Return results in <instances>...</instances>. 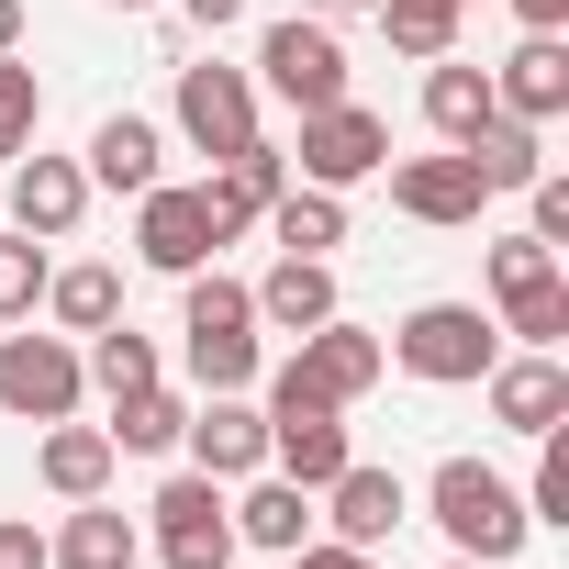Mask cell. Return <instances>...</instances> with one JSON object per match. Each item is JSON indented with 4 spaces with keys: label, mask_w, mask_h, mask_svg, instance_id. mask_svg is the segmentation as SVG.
Wrapping results in <instances>:
<instances>
[{
    "label": "cell",
    "mask_w": 569,
    "mask_h": 569,
    "mask_svg": "<svg viewBox=\"0 0 569 569\" xmlns=\"http://www.w3.org/2000/svg\"><path fill=\"white\" fill-rule=\"evenodd\" d=\"M313 536V491L302 480H257L246 502H234V547H268V558H291Z\"/></svg>",
    "instance_id": "cb8c5ba5"
},
{
    "label": "cell",
    "mask_w": 569,
    "mask_h": 569,
    "mask_svg": "<svg viewBox=\"0 0 569 569\" xmlns=\"http://www.w3.org/2000/svg\"><path fill=\"white\" fill-rule=\"evenodd\" d=\"M425 123H436L447 146H480V134L502 123V101H491V68H458V57H436V68H425Z\"/></svg>",
    "instance_id": "44dd1931"
},
{
    "label": "cell",
    "mask_w": 569,
    "mask_h": 569,
    "mask_svg": "<svg viewBox=\"0 0 569 569\" xmlns=\"http://www.w3.org/2000/svg\"><path fill=\"white\" fill-rule=\"evenodd\" d=\"M34 123H46V90H34V68H23V57H0V168H12V157L34 146Z\"/></svg>",
    "instance_id": "d6a6232c"
},
{
    "label": "cell",
    "mask_w": 569,
    "mask_h": 569,
    "mask_svg": "<svg viewBox=\"0 0 569 569\" xmlns=\"http://www.w3.org/2000/svg\"><path fill=\"white\" fill-rule=\"evenodd\" d=\"M480 391H491V425H513V436H547V425H569V369H558L547 347H525V358H491V369H480Z\"/></svg>",
    "instance_id": "5bb4252c"
},
{
    "label": "cell",
    "mask_w": 569,
    "mask_h": 569,
    "mask_svg": "<svg viewBox=\"0 0 569 569\" xmlns=\"http://www.w3.org/2000/svg\"><path fill=\"white\" fill-rule=\"evenodd\" d=\"M79 380H90V369H79L68 336H34V325H23V336H0V413H23V425H68V413H79Z\"/></svg>",
    "instance_id": "ba28073f"
},
{
    "label": "cell",
    "mask_w": 569,
    "mask_h": 569,
    "mask_svg": "<svg viewBox=\"0 0 569 569\" xmlns=\"http://www.w3.org/2000/svg\"><path fill=\"white\" fill-rule=\"evenodd\" d=\"M279 190H291V157H279V146L257 134L246 157H223V168L201 179V212H212V234H246V223H257Z\"/></svg>",
    "instance_id": "ac0fdd59"
},
{
    "label": "cell",
    "mask_w": 569,
    "mask_h": 569,
    "mask_svg": "<svg viewBox=\"0 0 569 569\" xmlns=\"http://www.w3.org/2000/svg\"><path fill=\"white\" fill-rule=\"evenodd\" d=\"M413 513V491H402V469H369V458H347L336 480H325V525L347 536V547H391V525Z\"/></svg>",
    "instance_id": "2e32d148"
},
{
    "label": "cell",
    "mask_w": 569,
    "mask_h": 569,
    "mask_svg": "<svg viewBox=\"0 0 569 569\" xmlns=\"http://www.w3.org/2000/svg\"><path fill=\"white\" fill-rule=\"evenodd\" d=\"M179 425H190V402L168 391V380H146V391H112V458H168L179 447Z\"/></svg>",
    "instance_id": "603a6c76"
},
{
    "label": "cell",
    "mask_w": 569,
    "mask_h": 569,
    "mask_svg": "<svg viewBox=\"0 0 569 569\" xmlns=\"http://www.w3.org/2000/svg\"><path fill=\"white\" fill-rule=\"evenodd\" d=\"M291 569H380V547H347V536H325V547H313V536H302V547H291Z\"/></svg>",
    "instance_id": "d590c367"
},
{
    "label": "cell",
    "mask_w": 569,
    "mask_h": 569,
    "mask_svg": "<svg viewBox=\"0 0 569 569\" xmlns=\"http://www.w3.org/2000/svg\"><path fill=\"white\" fill-rule=\"evenodd\" d=\"M23 46V0H0V57H12Z\"/></svg>",
    "instance_id": "ab89813d"
},
{
    "label": "cell",
    "mask_w": 569,
    "mask_h": 569,
    "mask_svg": "<svg viewBox=\"0 0 569 569\" xmlns=\"http://www.w3.org/2000/svg\"><path fill=\"white\" fill-rule=\"evenodd\" d=\"M46 569H134V525H123L112 502H79L68 536L46 547Z\"/></svg>",
    "instance_id": "4316f807"
},
{
    "label": "cell",
    "mask_w": 569,
    "mask_h": 569,
    "mask_svg": "<svg viewBox=\"0 0 569 569\" xmlns=\"http://www.w3.org/2000/svg\"><path fill=\"white\" fill-rule=\"evenodd\" d=\"M525 513H536V525H569V436H558V425L536 436V480H525Z\"/></svg>",
    "instance_id": "836d02e7"
},
{
    "label": "cell",
    "mask_w": 569,
    "mask_h": 569,
    "mask_svg": "<svg viewBox=\"0 0 569 569\" xmlns=\"http://www.w3.org/2000/svg\"><path fill=\"white\" fill-rule=\"evenodd\" d=\"M257 223L279 234V257H336V246H347V201H336V190H313V179H302V190H279Z\"/></svg>",
    "instance_id": "d4e9b609"
},
{
    "label": "cell",
    "mask_w": 569,
    "mask_h": 569,
    "mask_svg": "<svg viewBox=\"0 0 569 569\" xmlns=\"http://www.w3.org/2000/svg\"><path fill=\"white\" fill-rule=\"evenodd\" d=\"M79 369H90V380H101V391H146V380H157V347H146V336H134V325H101V336H90V358H79Z\"/></svg>",
    "instance_id": "4dcf8cb0"
},
{
    "label": "cell",
    "mask_w": 569,
    "mask_h": 569,
    "mask_svg": "<svg viewBox=\"0 0 569 569\" xmlns=\"http://www.w3.org/2000/svg\"><path fill=\"white\" fill-rule=\"evenodd\" d=\"M112 12H146V0H112Z\"/></svg>",
    "instance_id": "b9f144b4"
},
{
    "label": "cell",
    "mask_w": 569,
    "mask_h": 569,
    "mask_svg": "<svg viewBox=\"0 0 569 569\" xmlns=\"http://www.w3.org/2000/svg\"><path fill=\"white\" fill-rule=\"evenodd\" d=\"M447 569H480V558H447Z\"/></svg>",
    "instance_id": "7bdbcfd3"
},
{
    "label": "cell",
    "mask_w": 569,
    "mask_h": 569,
    "mask_svg": "<svg viewBox=\"0 0 569 569\" xmlns=\"http://www.w3.org/2000/svg\"><path fill=\"white\" fill-rule=\"evenodd\" d=\"M380 168H391V123H380L369 101L302 112V179H313V190H358V179H380Z\"/></svg>",
    "instance_id": "9c48e42d"
},
{
    "label": "cell",
    "mask_w": 569,
    "mask_h": 569,
    "mask_svg": "<svg viewBox=\"0 0 569 569\" xmlns=\"http://www.w3.org/2000/svg\"><path fill=\"white\" fill-rule=\"evenodd\" d=\"M513 23H525V34H558V23H569V0H513Z\"/></svg>",
    "instance_id": "74e56055"
},
{
    "label": "cell",
    "mask_w": 569,
    "mask_h": 569,
    "mask_svg": "<svg viewBox=\"0 0 569 569\" xmlns=\"http://www.w3.org/2000/svg\"><path fill=\"white\" fill-rule=\"evenodd\" d=\"M525 201H536V246H569V179H525Z\"/></svg>",
    "instance_id": "e575fe53"
},
{
    "label": "cell",
    "mask_w": 569,
    "mask_h": 569,
    "mask_svg": "<svg viewBox=\"0 0 569 569\" xmlns=\"http://www.w3.org/2000/svg\"><path fill=\"white\" fill-rule=\"evenodd\" d=\"M380 369H391V347L369 336V325H347V313H325L302 347H291V369L268 380V402H325V413H347L358 391H380Z\"/></svg>",
    "instance_id": "3957f363"
},
{
    "label": "cell",
    "mask_w": 569,
    "mask_h": 569,
    "mask_svg": "<svg viewBox=\"0 0 569 569\" xmlns=\"http://www.w3.org/2000/svg\"><path fill=\"white\" fill-rule=\"evenodd\" d=\"M146 513H157V558L168 569H234V502H223V480L179 469Z\"/></svg>",
    "instance_id": "8992f818"
},
{
    "label": "cell",
    "mask_w": 569,
    "mask_h": 569,
    "mask_svg": "<svg viewBox=\"0 0 569 569\" xmlns=\"http://www.w3.org/2000/svg\"><path fill=\"white\" fill-rule=\"evenodd\" d=\"M268 458H279V480L325 491V480L347 469V425H336L325 402H268Z\"/></svg>",
    "instance_id": "e0dca14e"
},
{
    "label": "cell",
    "mask_w": 569,
    "mask_h": 569,
    "mask_svg": "<svg viewBox=\"0 0 569 569\" xmlns=\"http://www.w3.org/2000/svg\"><path fill=\"white\" fill-rule=\"evenodd\" d=\"M391 358H402L413 380H436V391H469V380L502 358V325H491L480 302H425V313H402Z\"/></svg>",
    "instance_id": "277c9868"
},
{
    "label": "cell",
    "mask_w": 569,
    "mask_h": 569,
    "mask_svg": "<svg viewBox=\"0 0 569 569\" xmlns=\"http://www.w3.org/2000/svg\"><path fill=\"white\" fill-rule=\"evenodd\" d=\"M246 302H257V325H279V336H313V325L336 313V268H325V257H279Z\"/></svg>",
    "instance_id": "ffe728a7"
},
{
    "label": "cell",
    "mask_w": 569,
    "mask_h": 569,
    "mask_svg": "<svg viewBox=\"0 0 569 569\" xmlns=\"http://www.w3.org/2000/svg\"><path fill=\"white\" fill-rule=\"evenodd\" d=\"M179 336H190V380H201V391H246V380H257V302H246V279L190 268Z\"/></svg>",
    "instance_id": "7a4b0ae2"
},
{
    "label": "cell",
    "mask_w": 569,
    "mask_h": 569,
    "mask_svg": "<svg viewBox=\"0 0 569 569\" xmlns=\"http://www.w3.org/2000/svg\"><path fill=\"white\" fill-rule=\"evenodd\" d=\"M79 168H90V190H123V201H134V190H157V123H146V112H112V123L90 134V157H79Z\"/></svg>",
    "instance_id": "7402d4cb"
},
{
    "label": "cell",
    "mask_w": 569,
    "mask_h": 569,
    "mask_svg": "<svg viewBox=\"0 0 569 569\" xmlns=\"http://www.w3.org/2000/svg\"><path fill=\"white\" fill-rule=\"evenodd\" d=\"M425 502H436V525H447V547L458 558H480V569H502L525 536H536V513H525V491L502 480V469H480V458H447L436 480H425Z\"/></svg>",
    "instance_id": "6da1fadb"
},
{
    "label": "cell",
    "mask_w": 569,
    "mask_h": 569,
    "mask_svg": "<svg viewBox=\"0 0 569 569\" xmlns=\"http://www.w3.org/2000/svg\"><path fill=\"white\" fill-rule=\"evenodd\" d=\"M458 12H469V0H458Z\"/></svg>",
    "instance_id": "ee69618b"
},
{
    "label": "cell",
    "mask_w": 569,
    "mask_h": 569,
    "mask_svg": "<svg viewBox=\"0 0 569 569\" xmlns=\"http://www.w3.org/2000/svg\"><path fill=\"white\" fill-rule=\"evenodd\" d=\"M491 302H502V336L558 347V336H569V279H558V246L502 234V246H491Z\"/></svg>",
    "instance_id": "5b68a950"
},
{
    "label": "cell",
    "mask_w": 569,
    "mask_h": 569,
    "mask_svg": "<svg viewBox=\"0 0 569 569\" xmlns=\"http://www.w3.org/2000/svg\"><path fill=\"white\" fill-rule=\"evenodd\" d=\"M257 79L291 101V112H325V101H347V46H336V23H313V12H291V23H268V46H257Z\"/></svg>",
    "instance_id": "52a82bcc"
},
{
    "label": "cell",
    "mask_w": 569,
    "mask_h": 569,
    "mask_svg": "<svg viewBox=\"0 0 569 569\" xmlns=\"http://www.w3.org/2000/svg\"><path fill=\"white\" fill-rule=\"evenodd\" d=\"M0 569H46V536L23 513H0Z\"/></svg>",
    "instance_id": "8d00e7d4"
},
{
    "label": "cell",
    "mask_w": 569,
    "mask_h": 569,
    "mask_svg": "<svg viewBox=\"0 0 569 569\" xmlns=\"http://www.w3.org/2000/svg\"><path fill=\"white\" fill-rule=\"evenodd\" d=\"M79 212H90V168H79V157L23 146V157H12V223H23L34 246H68V234H79Z\"/></svg>",
    "instance_id": "8fae6325"
},
{
    "label": "cell",
    "mask_w": 569,
    "mask_h": 569,
    "mask_svg": "<svg viewBox=\"0 0 569 569\" xmlns=\"http://www.w3.org/2000/svg\"><path fill=\"white\" fill-rule=\"evenodd\" d=\"M369 12H380V34L402 46V57H458V0H369Z\"/></svg>",
    "instance_id": "f1b7e54d"
},
{
    "label": "cell",
    "mask_w": 569,
    "mask_h": 569,
    "mask_svg": "<svg viewBox=\"0 0 569 569\" xmlns=\"http://www.w3.org/2000/svg\"><path fill=\"white\" fill-rule=\"evenodd\" d=\"M179 12H190V23H201V34H223V23H234V12H246V0H179Z\"/></svg>",
    "instance_id": "f35d334b"
},
{
    "label": "cell",
    "mask_w": 569,
    "mask_h": 569,
    "mask_svg": "<svg viewBox=\"0 0 569 569\" xmlns=\"http://www.w3.org/2000/svg\"><path fill=\"white\" fill-rule=\"evenodd\" d=\"M302 12H313V23H347V12H369V0H302Z\"/></svg>",
    "instance_id": "60d3db41"
},
{
    "label": "cell",
    "mask_w": 569,
    "mask_h": 569,
    "mask_svg": "<svg viewBox=\"0 0 569 569\" xmlns=\"http://www.w3.org/2000/svg\"><path fill=\"white\" fill-rule=\"evenodd\" d=\"M46 302L68 336H101V325H123V279L112 268H46Z\"/></svg>",
    "instance_id": "83f0119b"
},
{
    "label": "cell",
    "mask_w": 569,
    "mask_h": 569,
    "mask_svg": "<svg viewBox=\"0 0 569 569\" xmlns=\"http://www.w3.org/2000/svg\"><path fill=\"white\" fill-rule=\"evenodd\" d=\"M391 201H402L413 223H480L491 179L469 168V146H447V157H402V168H391Z\"/></svg>",
    "instance_id": "9a60e30c"
},
{
    "label": "cell",
    "mask_w": 569,
    "mask_h": 569,
    "mask_svg": "<svg viewBox=\"0 0 569 569\" xmlns=\"http://www.w3.org/2000/svg\"><path fill=\"white\" fill-rule=\"evenodd\" d=\"M34 302H46V246L0 234V325H34Z\"/></svg>",
    "instance_id": "1f68e13d"
},
{
    "label": "cell",
    "mask_w": 569,
    "mask_h": 569,
    "mask_svg": "<svg viewBox=\"0 0 569 569\" xmlns=\"http://www.w3.org/2000/svg\"><path fill=\"white\" fill-rule=\"evenodd\" d=\"M34 469H46V491H68V502H101V480H112V436H101V425H57Z\"/></svg>",
    "instance_id": "484cf974"
},
{
    "label": "cell",
    "mask_w": 569,
    "mask_h": 569,
    "mask_svg": "<svg viewBox=\"0 0 569 569\" xmlns=\"http://www.w3.org/2000/svg\"><path fill=\"white\" fill-rule=\"evenodd\" d=\"M179 134L223 168V157H246L257 146V79L246 68H179Z\"/></svg>",
    "instance_id": "30bf717a"
},
{
    "label": "cell",
    "mask_w": 569,
    "mask_h": 569,
    "mask_svg": "<svg viewBox=\"0 0 569 569\" xmlns=\"http://www.w3.org/2000/svg\"><path fill=\"white\" fill-rule=\"evenodd\" d=\"M212 246H223V234H212L201 190H168V179H157V190H134V257H146V268L190 279V268H201Z\"/></svg>",
    "instance_id": "4fadbf2b"
},
{
    "label": "cell",
    "mask_w": 569,
    "mask_h": 569,
    "mask_svg": "<svg viewBox=\"0 0 569 569\" xmlns=\"http://www.w3.org/2000/svg\"><path fill=\"white\" fill-rule=\"evenodd\" d=\"M491 101H502L513 123H558V112H569V46H558V34H525V46L491 68Z\"/></svg>",
    "instance_id": "d6986e66"
},
{
    "label": "cell",
    "mask_w": 569,
    "mask_h": 569,
    "mask_svg": "<svg viewBox=\"0 0 569 569\" xmlns=\"http://www.w3.org/2000/svg\"><path fill=\"white\" fill-rule=\"evenodd\" d=\"M179 447H190L201 480H257V469H268V413L234 402V391H201V413L179 425Z\"/></svg>",
    "instance_id": "7c38bea8"
},
{
    "label": "cell",
    "mask_w": 569,
    "mask_h": 569,
    "mask_svg": "<svg viewBox=\"0 0 569 569\" xmlns=\"http://www.w3.org/2000/svg\"><path fill=\"white\" fill-rule=\"evenodd\" d=\"M469 168H480L491 190H525V179H547V146H536V123H513V112H502V123L469 146Z\"/></svg>",
    "instance_id": "f546056e"
}]
</instances>
